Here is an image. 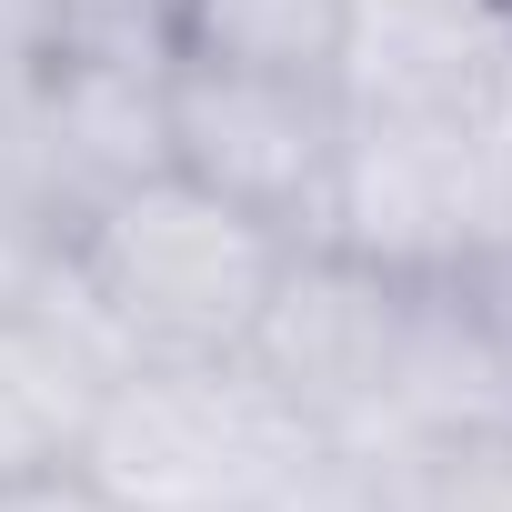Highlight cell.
Instances as JSON below:
<instances>
[{"instance_id":"cell-9","label":"cell","mask_w":512,"mask_h":512,"mask_svg":"<svg viewBox=\"0 0 512 512\" xmlns=\"http://www.w3.org/2000/svg\"><path fill=\"white\" fill-rule=\"evenodd\" d=\"M362 0H171V61L201 71H282V81H342Z\"/></svg>"},{"instance_id":"cell-11","label":"cell","mask_w":512,"mask_h":512,"mask_svg":"<svg viewBox=\"0 0 512 512\" xmlns=\"http://www.w3.org/2000/svg\"><path fill=\"white\" fill-rule=\"evenodd\" d=\"M0 512H131V502H111L81 462H61V472H31V482H0Z\"/></svg>"},{"instance_id":"cell-10","label":"cell","mask_w":512,"mask_h":512,"mask_svg":"<svg viewBox=\"0 0 512 512\" xmlns=\"http://www.w3.org/2000/svg\"><path fill=\"white\" fill-rule=\"evenodd\" d=\"M251 512H402V482H392V452H312Z\"/></svg>"},{"instance_id":"cell-2","label":"cell","mask_w":512,"mask_h":512,"mask_svg":"<svg viewBox=\"0 0 512 512\" xmlns=\"http://www.w3.org/2000/svg\"><path fill=\"white\" fill-rule=\"evenodd\" d=\"M322 442L251 372V352L211 362H121L81 432V472L131 512H251Z\"/></svg>"},{"instance_id":"cell-8","label":"cell","mask_w":512,"mask_h":512,"mask_svg":"<svg viewBox=\"0 0 512 512\" xmlns=\"http://www.w3.org/2000/svg\"><path fill=\"white\" fill-rule=\"evenodd\" d=\"M111 372L121 362L91 342V322L51 282L41 292H0V482L81 462V432H91Z\"/></svg>"},{"instance_id":"cell-7","label":"cell","mask_w":512,"mask_h":512,"mask_svg":"<svg viewBox=\"0 0 512 512\" xmlns=\"http://www.w3.org/2000/svg\"><path fill=\"white\" fill-rule=\"evenodd\" d=\"M512 442V231L412 272L402 322V452Z\"/></svg>"},{"instance_id":"cell-12","label":"cell","mask_w":512,"mask_h":512,"mask_svg":"<svg viewBox=\"0 0 512 512\" xmlns=\"http://www.w3.org/2000/svg\"><path fill=\"white\" fill-rule=\"evenodd\" d=\"M51 21H71V31H161L171 0H51Z\"/></svg>"},{"instance_id":"cell-3","label":"cell","mask_w":512,"mask_h":512,"mask_svg":"<svg viewBox=\"0 0 512 512\" xmlns=\"http://www.w3.org/2000/svg\"><path fill=\"white\" fill-rule=\"evenodd\" d=\"M402 322L412 272H382L342 241H302L241 352L322 452H402Z\"/></svg>"},{"instance_id":"cell-6","label":"cell","mask_w":512,"mask_h":512,"mask_svg":"<svg viewBox=\"0 0 512 512\" xmlns=\"http://www.w3.org/2000/svg\"><path fill=\"white\" fill-rule=\"evenodd\" d=\"M21 141H31V191L61 231L91 201L171 171V41L161 31H71V21H51Z\"/></svg>"},{"instance_id":"cell-4","label":"cell","mask_w":512,"mask_h":512,"mask_svg":"<svg viewBox=\"0 0 512 512\" xmlns=\"http://www.w3.org/2000/svg\"><path fill=\"white\" fill-rule=\"evenodd\" d=\"M512 231V121L472 111H352L332 231L382 272H442Z\"/></svg>"},{"instance_id":"cell-5","label":"cell","mask_w":512,"mask_h":512,"mask_svg":"<svg viewBox=\"0 0 512 512\" xmlns=\"http://www.w3.org/2000/svg\"><path fill=\"white\" fill-rule=\"evenodd\" d=\"M342 141H352L342 81L171 61V171H191L201 191H221L251 221H272L282 241H322L332 231Z\"/></svg>"},{"instance_id":"cell-1","label":"cell","mask_w":512,"mask_h":512,"mask_svg":"<svg viewBox=\"0 0 512 512\" xmlns=\"http://www.w3.org/2000/svg\"><path fill=\"white\" fill-rule=\"evenodd\" d=\"M292 251L302 241L231 211L191 171H151L61 231L51 292L91 322L111 362H211L251 342Z\"/></svg>"}]
</instances>
